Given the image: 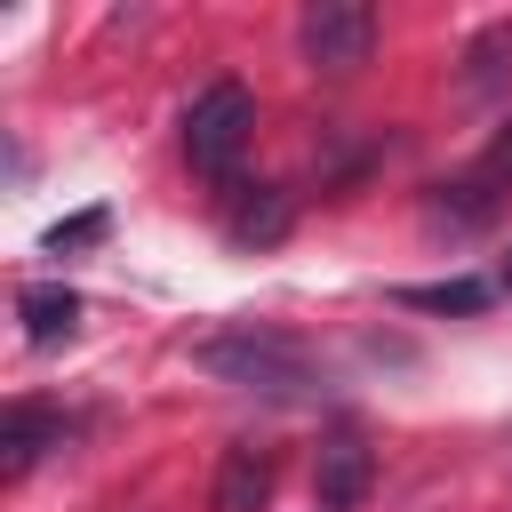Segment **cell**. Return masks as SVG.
<instances>
[{"label": "cell", "mask_w": 512, "mask_h": 512, "mask_svg": "<svg viewBox=\"0 0 512 512\" xmlns=\"http://www.w3.org/2000/svg\"><path fill=\"white\" fill-rule=\"evenodd\" d=\"M272 480H280V464H272L264 440H224L208 504H216V512H264V504H272Z\"/></svg>", "instance_id": "cell-6"}, {"label": "cell", "mask_w": 512, "mask_h": 512, "mask_svg": "<svg viewBox=\"0 0 512 512\" xmlns=\"http://www.w3.org/2000/svg\"><path fill=\"white\" fill-rule=\"evenodd\" d=\"M16 320H24L32 344H64V336L80 328V296H72L64 280H32V288L16 296Z\"/></svg>", "instance_id": "cell-8"}, {"label": "cell", "mask_w": 512, "mask_h": 512, "mask_svg": "<svg viewBox=\"0 0 512 512\" xmlns=\"http://www.w3.org/2000/svg\"><path fill=\"white\" fill-rule=\"evenodd\" d=\"M296 224V200L280 184H224V240L232 248H280Z\"/></svg>", "instance_id": "cell-5"}, {"label": "cell", "mask_w": 512, "mask_h": 512, "mask_svg": "<svg viewBox=\"0 0 512 512\" xmlns=\"http://www.w3.org/2000/svg\"><path fill=\"white\" fill-rule=\"evenodd\" d=\"M48 448H64V416H56V408H40V400H16V408H8V424H0V472H8V480H24Z\"/></svg>", "instance_id": "cell-7"}, {"label": "cell", "mask_w": 512, "mask_h": 512, "mask_svg": "<svg viewBox=\"0 0 512 512\" xmlns=\"http://www.w3.org/2000/svg\"><path fill=\"white\" fill-rule=\"evenodd\" d=\"M496 216V176L480 168V176H464V184H432V224H448V232H480Z\"/></svg>", "instance_id": "cell-9"}, {"label": "cell", "mask_w": 512, "mask_h": 512, "mask_svg": "<svg viewBox=\"0 0 512 512\" xmlns=\"http://www.w3.org/2000/svg\"><path fill=\"white\" fill-rule=\"evenodd\" d=\"M480 168H488V176H496V184H512V128H504V136H496V144H488V160H480Z\"/></svg>", "instance_id": "cell-13"}, {"label": "cell", "mask_w": 512, "mask_h": 512, "mask_svg": "<svg viewBox=\"0 0 512 512\" xmlns=\"http://www.w3.org/2000/svg\"><path fill=\"white\" fill-rule=\"evenodd\" d=\"M408 312H480L488 304V280H432V288H400Z\"/></svg>", "instance_id": "cell-11"}, {"label": "cell", "mask_w": 512, "mask_h": 512, "mask_svg": "<svg viewBox=\"0 0 512 512\" xmlns=\"http://www.w3.org/2000/svg\"><path fill=\"white\" fill-rule=\"evenodd\" d=\"M496 88H512V24H488L464 48V96H496Z\"/></svg>", "instance_id": "cell-10"}, {"label": "cell", "mask_w": 512, "mask_h": 512, "mask_svg": "<svg viewBox=\"0 0 512 512\" xmlns=\"http://www.w3.org/2000/svg\"><path fill=\"white\" fill-rule=\"evenodd\" d=\"M504 288H512V264H504Z\"/></svg>", "instance_id": "cell-14"}, {"label": "cell", "mask_w": 512, "mask_h": 512, "mask_svg": "<svg viewBox=\"0 0 512 512\" xmlns=\"http://www.w3.org/2000/svg\"><path fill=\"white\" fill-rule=\"evenodd\" d=\"M192 360H200L216 384H240V392H264V400H312V392H320V360H312V344L288 336V328H264V320L216 328Z\"/></svg>", "instance_id": "cell-1"}, {"label": "cell", "mask_w": 512, "mask_h": 512, "mask_svg": "<svg viewBox=\"0 0 512 512\" xmlns=\"http://www.w3.org/2000/svg\"><path fill=\"white\" fill-rule=\"evenodd\" d=\"M104 232H112V216H104V208H80V216H64L40 248H48V256H64V248H88V240H104Z\"/></svg>", "instance_id": "cell-12"}, {"label": "cell", "mask_w": 512, "mask_h": 512, "mask_svg": "<svg viewBox=\"0 0 512 512\" xmlns=\"http://www.w3.org/2000/svg\"><path fill=\"white\" fill-rule=\"evenodd\" d=\"M248 136H256V96L240 80H208L192 96V112H184V160L200 176H232V160L248 152Z\"/></svg>", "instance_id": "cell-2"}, {"label": "cell", "mask_w": 512, "mask_h": 512, "mask_svg": "<svg viewBox=\"0 0 512 512\" xmlns=\"http://www.w3.org/2000/svg\"><path fill=\"white\" fill-rule=\"evenodd\" d=\"M368 480H376L368 440H360V432H328L320 456H312V496H320V512H360V504H368Z\"/></svg>", "instance_id": "cell-4"}, {"label": "cell", "mask_w": 512, "mask_h": 512, "mask_svg": "<svg viewBox=\"0 0 512 512\" xmlns=\"http://www.w3.org/2000/svg\"><path fill=\"white\" fill-rule=\"evenodd\" d=\"M296 48H304L312 72L344 80V72H360V64L376 56V8H368V0H312V8L296 16Z\"/></svg>", "instance_id": "cell-3"}]
</instances>
